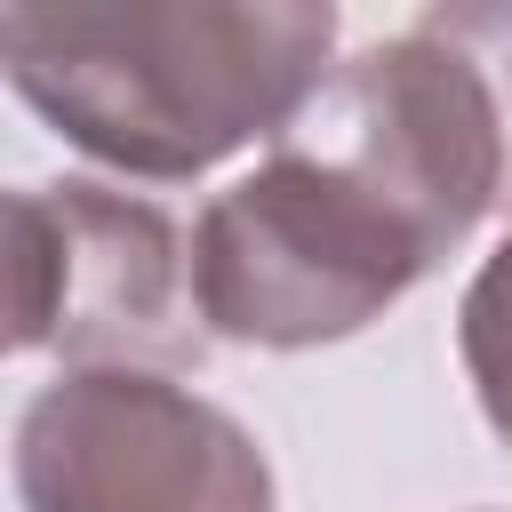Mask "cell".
I'll use <instances>...</instances> for the list:
<instances>
[{"label":"cell","mask_w":512,"mask_h":512,"mask_svg":"<svg viewBox=\"0 0 512 512\" xmlns=\"http://www.w3.org/2000/svg\"><path fill=\"white\" fill-rule=\"evenodd\" d=\"M328 0H56L0 8V72L96 168L192 184L336 72Z\"/></svg>","instance_id":"1"},{"label":"cell","mask_w":512,"mask_h":512,"mask_svg":"<svg viewBox=\"0 0 512 512\" xmlns=\"http://www.w3.org/2000/svg\"><path fill=\"white\" fill-rule=\"evenodd\" d=\"M424 272V240L376 192L296 144H272L192 216V304L208 336L256 352L344 344Z\"/></svg>","instance_id":"2"},{"label":"cell","mask_w":512,"mask_h":512,"mask_svg":"<svg viewBox=\"0 0 512 512\" xmlns=\"http://www.w3.org/2000/svg\"><path fill=\"white\" fill-rule=\"evenodd\" d=\"M328 168H344L360 192H376L440 264L480 232L488 208H504V128L480 64L416 16L408 32L344 56L320 96L288 120V136Z\"/></svg>","instance_id":"3"},{"label":"cell","mask_w":512,"mask_h":512,"mask_svg":"<svg viewBox=\"0 0 512 512\" xmlns=\"http://www.w3.org/2000/svg\"><path fill=\"white\" fill-rule=\"evenodd\" d=\"M24 512H272L256 432L144 368H64L16 416Z\"/></svg>","instance_id":"4"},{"label":"cell","mask_w":512,"mask_h":512,"mask_svg":"<svg viewBox=\"0 0 512 512\" xmlns=\"http://www.w3.org/2000/svg\"><path fill=\"white\" fill-rule=\"evenodd\" d=\"M40 192L64 232V312L48 352L64 368H200L208 320L192 304V240L176 232V216L96 176H56Z\"/></svg>","instance_id":"5"},{"label":"cell","mask_w":512,"mask_h":512,"mask_svg":"<svg viewBox=\"0 0 512 512\" xmlns=\"http://www.w3.org/2000/svg\"><path fill=\"white\" fill-rule=\"evenodd\" d=\"M64 312V232L48 192L0 184V360L56 344Z\"/></svg>","instance_id":"6"},{"label":"cell","mask_w":512,"mask_h":512,"mask_svg":"<svg viewBox=\"0 0 512 512\" xmlns=\"http://www.w3.org/2000/svg\"><path fill=\"white\" fill-rule=\"evenodd\" d=\"M456 352H464V376H472L488 432L512 448V232L480 256V272L456 304Z\"/></svg>","instance_id":"7"},{"label":"cell","mask_w":512,"mask_h":512,"mask_svg":"<svg viewBox=\"0 0 512 512\" xmlns=\"http://www.w3.org/2000/svg\"><path fill=\"white\" fill-rule=\"evenodd\" d=\"M488 80L496 96V128H504V208H512V0H448V8H424Z\"/></svg>","instance_id":"8"}]
</instances>
